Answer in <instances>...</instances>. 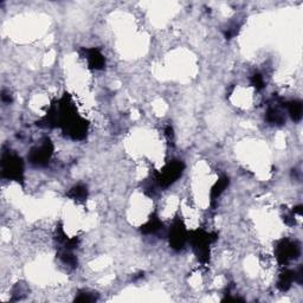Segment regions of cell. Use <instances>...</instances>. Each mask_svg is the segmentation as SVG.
<instances>
[{
  "mask_svg": "<svg viewBox=\"0 0 303 303\" xmlns=\"http://www.w3.org/2000/svg\"><path fill=\"white\" fill-rule=\"evenodd\" d=\"M183 167L184 166L180 161H172L171 164L166 166L164 171L160 173V178H159L160 185L168 186L172 183H174L179 178L180 174H181Z\"/></svg>",
  "mask_w": 303,
  "mask_h": 303,
  "instance_id": "cell-1",
  "label": "cell"
},
{
  "mask_svg": "<svg viewBox=\"0 0 303 303\" xmlns=\"http://www.w3.org/2000/svg\"><path fill=\"white\" fill-rule=\"evenodd\" d=\"M3 164H4L3 172L7 173V174H9V178L18 179V180L21 178V174H23V164H21V160L19 158L9 155V157H7V160H4Z\"/></svg>",
  "mask_w": 303,
  "mask_h": 303,
  "instance_id": "cell-2",
  "label": "cell"
},
{
  "mask_svg": "<svg viewBox=\"0 0 303 303\" xmlns=\"http://www.w3.org/2000/svg\"><path fill=\"white\" fill-rule=\"evenodd\" d=\"M277 257H279L282 262H288L289 259L296 258L300 255V248L297 247L294 241L286 240L279 247V251H277Z\"/></svg>",
  "mask_w": 303,
  "mask_h": 303,
  "instance_id": "cell-3",
  "label": "cell"
},
{
  "mask_svg": "<svg viewBox=\"0 0 303 303\" xmlns=\"http://www.w3.org/2000/svg\"><path fill=\"white\" fill-rule=\"evenodd\" d=\"M86 59H88L89 67L93 68V69L99 70L102 69L104 67V57L102 53H101L99 50L96 49H92V50H86Z\"/></svg>",
  "mask_w": 303,
  "mask_h": 303,
  "instance_id": "cell-4",
  "label": "cell"
},
{
  "mask_svg": "<svg viewBox=\"0 0 303 303\" xmlns=\"http://www.w3.org/2000/svg\"><path fill=\"white\" fill-rule=\"evenodd\" d=\"M288 111H289L290 116L293 117V120L298 121L302 117V104L297 101H293L288 106Z\"/></svg>",
  "mask_w": 303,
  "mask_h": 303,
  "instance_id": "cell-5",
  "label": "cell"
},
{
  "mask_svg": "<svg viewBox=\"0 0 303 303\" xmlns=\"http://www.w3.org/2000/svg\"><path fill=\"white\" fill-rule=\"evenodd\" d=\"M69 196L73 198V199L77 200V201H82L86 198V189L84 186H76L71 190V192L69 193Z\"/></svg>",
  "mask_w": 303,
  "mask_h": 303,
  "instance_id": "cell-6",
  "label": "cell"
}]
</instances>
